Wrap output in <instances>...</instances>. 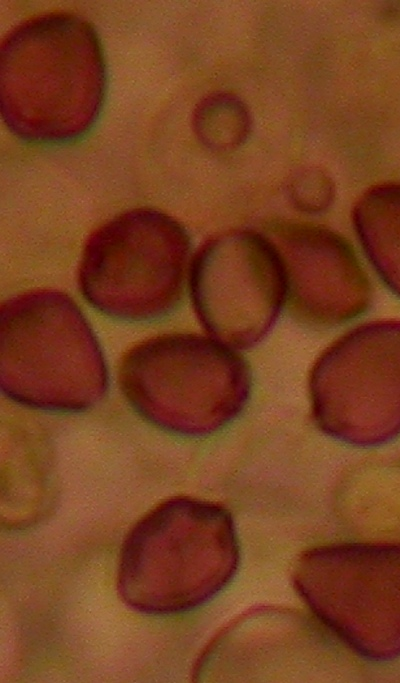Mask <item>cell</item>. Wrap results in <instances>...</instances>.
Masks as SVG:
<instances>
[{"label": "cell", "instance_id": "6da1fadb", "mask_svg": "<svg viewBox=\"0 0 400 683\" xmlns=\"http://www.w3.org/2000/svg\"><path fill=\"white\" fill-rule=\"evenodd\" d=\"M106 81L100 39L78 15L29 18L2 41L1 116L22 140L63 143L84 135L99 117Z\"/></svg>", "mask_w": 400, "mask_h": 683}, {"label": "cell", "instance_id": "7a4b0ae2", "mask_svg": "<svg viewBox=\"0 0 400 683\" xmlns=\"http://www.w3.org/2000/svg\"><path fill=\"white\" fill-rule=\"evenodd\" d=\"M239 544L223 506L191 497L168 499L142 517L120 555L118 591L132 609L170 615L197 608L233 578Z\"/></svg>", "mask_w": 400, "mask_h": 683}, {"label": "cell", "instance_id": "3957f363", "mask_svg": "<svg viewBox=\"0 0 400 683\" xmlns=\"http://www.w3.org/2000/svg\"><path fill=\"white\" fill-rule=\"evenodd\" d=\"M0 386L33 409L81 412L108 388V370L93 329L75 301L40 289L4 301L0 309Z\"/></svg>", "mask_w": 400, "mask_h": 683}, {"label": "cell", "instance_id": "277c9868", "mask_svg": "<svg viewBox=\"0 0 400 683\" xmlns=\"http://www.w3.org/2000/svg\"><path fill=\"white\" fill-rule=\"evenodd\" d=\"M118 381L140 416L185 437L225 427L251 392L245 359L216 339L192 333L163 334L136 344L121 359Z\"/></svg>", "mask_w": 400, "mask_h": 683}, {"label": "cell", "instance_id": "5b68a950", "mask_svg": "<svg viewBox=\"0 0 400 683\" xmlns=\"http://www.w3.org/2000/svg\"><path fill=\"white\" fill-rule=\"evenodd\" d=\"M191 240L167 213L140 207L94 230L81 255L78 284L85 300L123 321L167 315L182 299Z\"/></svg>", "mask_w": 400, "mask_h": 683}, {"label": "cell", "instance_id": "8992f818", "mask_svg": "<svg viewBox=\"0 0 400 683\" xmlns=\"http://www.w3.org/2000/svg\"><path fill=\"white\" fill-rule=\"evenodd\" d=\"M294 586L319 620L361 657L400 656V544L341 543L307 550Z\"/></svg>", "mask_w": 400, "mask_h": 683}, {"label": "cell", "instance_id": "52a82bcc", "mask_svg": "<svg viewBox=\"0 0 400 683\" xmlns=\"http://www.w3.org/2000/svg\"><path fill=\"white\" fill-rule=\"evenodd\" d=\"M312 416L329 437L357 447L400 435V320L361 324L316 359L308 381Z\"/></svg>", "mask_w": 400, "mask_h": 683}, {"label": "cell", "instance_id": "ba28073f", "mask_svg": "<svg viewBox=\"0 0 400 683\" xmlns=\"http://www.w3.org/2000/svg\"><path fill=\"white\" fill-rule=\"evenodd\" d=\"M190 296L203 328L233 349H248L270 332L286 303L281 256L257 231L234 229L209 238L190 269Z\"/></svg>", "mask_w": 400, "mask_h": 683}, {"label": "cell", "instance_id": "9c48e42d", "mask_svg": "<svg viewBox=\"0 0 400 683\" xmlns=\"http://www.w3.org/2000/svg\"><path fill=\"white\" fill-rule=\"evenodd\" d=\"M285 270L291 315L312 327L348 322L370 306L373 289L351 244L312 223L278 221L268 226Z\"/></svg>", "mask_w": 400, "mask_h": 683}, {"label": "cell", "instance_id": "30bf717a", "mask_svg": "<svg viewBox=\"0 0 400 683\" xmlns=\"http://www.w3.org/2000/svg\"><path fill=\"white\" fill-rule=\"evenodd\" d=\"M352 218L371 265L400 298V182L368 189L356 202Z\"/></svg>", "mask_w": 400, "mask_h": 683}, {"label": "cell", "instance_id": "8fae6325", "mask_svg": "<svg viewBox=\"0 0 400 683\" xmlns=\"http://www.w3.org/2000/svg\"><path fill=\"white\" fill-rule=\"evenodd\" d=\"M251 127L248 106L241 98L227 92L207 95L196 105L192 115L195 136L214 152L237 149L249 137Z\"/></svg>", "mask_w": 400, "mask_h": 683}, {"label": "cell", "instance_id": "7c38bea8", "mask_svg": "<svg viewBox=\"0 0 400 683\" xmlns=\"http://www.w3.org/2000/svg\"><path fill=\"white\" fill-rule=\"evenodd\" d=\"M288 195L296 209L307 214H319L333 203L335 185L325 171L308 167L292 176L288 184Z\"/></svg>", "mask_w": 400, "mask_h": 683}]
</instances>
